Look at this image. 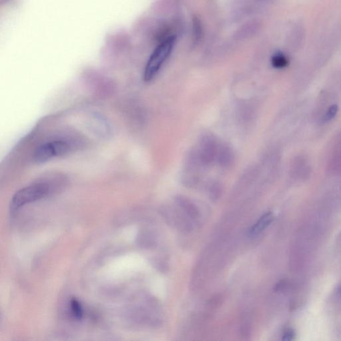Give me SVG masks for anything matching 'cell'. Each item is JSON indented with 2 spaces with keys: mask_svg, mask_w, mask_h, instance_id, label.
<instances>
[{
  "mask_svg": "<svg viewBox=\"0 0 341 341\" xmlns=\"http://www.w3.org/2000/svg\"><path fill=\"white\" fill-rule=\"evenodd\" d=\"M51 190V185L46 183H34L23 187L13 196L10 209L12 211H16L25 205L41 200L47 196Z\"/></svg>",
  "mask_w": 341,
  "mask_h": 341,
  "instance_id": "6da1fadb",
  "label": "cell"
},
{
  "mask_svg": "<svg viewBox=\"0 0 341 341\" xmlns=\"http://www.w3.org/2000/svg\"><path fill=\"white\" fill-rule=\"evenodd\" d=\"M304 38H305V31L303 26L299 24L296 25L291 33V44L296 47V48H298L303 44Z\"/></svg>",
  "mask_w": 341,
  "mask_h": 341,
  "instance_id": "ba28073f",
  "label": "cell"
},
{
  "mask_svg": "<svg viewBox=\"0 0 341 341\" xmlns=\"http://www.w3.org/2000/svg\"><path fill=\"white\" fill-rule=\"evenodd\" d=\"M273 221V215L272 213L269 212V213H265L256 223L255 226H252L250 228V231H249V235L253 237V236L261 233L269 225L272 224Z\"/></svg>",
  "mask_w": 341,
  "mask_h": 341,
  "instance_id": "52a82bcc",
  "label": "cell"
},
{
  "mask_svg": "<svg viewBox=\"0 0 341 341\" xmlns=\"http://www.w3.org/2000/svg\"><path fill=\"white\" fill-rule=\"evenodd\" d=\"M340 293H341V289H340Z\"/></svg>",
  "mask_w": 341,
  "mask_h": 341,
  "instance_id": "5bb4252c",
  "label": "cell"
},
{
  "mask_svg": "<svg viewBox=\"0 0 341 341\" xmlns=\"http://www.w3.org/2000/svg\"><path fill=\"white\" fill-rule=\"evenodd\" d=\"M70 308H71V313L72 315L77 319H81L82 318L84 311L82 305L79 303L78 300L76 299H72L70 302Z\"/></svg>",
  "mask_w": 341,
  "mask_h": 341,
  "instance_id": "30bf717a",
  "label": "cell"
},
{
  "mask_svg": "<svg viewBox=\"0 0 341 341\" xmlns=\"http://www.w3.org/2000/svg\"><path fill=\"white\" fill-rule=\"evenodd\" d=\"M339 107L336 104H333L329 106L327 110V112L323 115L322 117V121L324 123H327L329 121L333 120V119L338 114Z\"/></svg>",
  "mask_w": 341,
  "mask_h": 341,
  "instance_id": "8fae6325",
  "label": "cell"
},
{
  "mask_svg": "<svg viewBox=\"0 0 341 341\" xmlns=\"http://www.w3.org/2000/svg\"><path fill=\"white\" fill-rule=\"evenodd\" d=\"M221 187L218 184H214L210 190V195H211V198L214 201H217L218 200L221 195Z\"/></svg>",
  "mask_w": 341,
  "mask_h": 341,
  "instance_id": "7c38bea8",
  "label": "cell"
},
{
  "mask_svg": "<svg viewBox=\"0 0 341 341\" xmlns=\"http://www.w3.org/2000/svg\"><path fill=\"white\" fill-rule=\"evenodd\" d=\"M175 41H176L175 37H169L158 45L151 55L145 66L144 74H143V79L145 82H150L158 74L162 66L170 55L174 46Z\"/></svg>",
  "mask_w": 341,
  "mask_h": 341,
  "instance_id": "7a4b0ae2",
  "label": "cell"
},
{
  "mask_svg": "<svg viewBox=\"0 0 341 341\" xmlns=\"http://www.w3.org/2000/svg\"><path fill=\"white\" fill-rule=\"evenodd\" d=\"M219 147L216 138L213 135L205 134L203 136L197 152L201 164L204 166L211 165L217 159Z\"/></svg>",
  "mask_w": 341,
  "mask_h": 341,
  "instance_id": "277c9868",
  "label": "cell"
},
{
  "mask_svg": "<svg viewBox=\"0 0 341 341\" xmlns=\"http://www.w3.org/2000/svg\"><path fill=\"white\" fill-rule=\"evenodd\" d=\"M176 204L181 207V209L187 214L188 216L192 219H197L200 217V211L196 206L190 202L185 197L178 196L176 198Z\"/></svg>",
  "mask_w": 341,
  "mask_h": 341,
  "instance_id": "8992f818",
  "label": "cell"
},
{
  "mask_svg": "<svg viewBox=\"0 0 341 341\" xmlns=\"http://www.w3.org/2000/svg\"><path fill=\"white\" fill-rule=\"evenodd\" d=\"M295 336H296V333H295L294 330L289 328V329H287L284 331L282 340L284 341H291L294 339Z\"/></svg>",
  "mask_w": 341,
  "mask_h": 341,
  "instance_id": "4fadbf2b",
  "label": "cell"
},
{
  "mask_svg": "<svg viewBox=\"0 0 341 341\" xmlns=\"http://www.w3.org/2000/svg\"><path fill=\"white\" fill-rule=\"evenodd\" d=\"M70 148L69 143L64 140L47 142L37 148L34 154L35 161L38 163H45L51 159L65 156Z\"/></svg>",
  "mask_w": 341,
  "mask_h": 341,
  "instance_id": "3957f363",
  "label": "cell"
},
{
  "mask_svg": "<svg viewBox=\"0 0 341 341\" xmlns=\"http://www.w3.org/2000/svg\"><path fill=\"white\" fill-rule=\"evenodd\" d=\"M272 64L276 69H283L289 65V59L282 52H276L273 55Z\"/></svg>",
  "mask_w": 341,
  "mask_h": 341,
  "instance_id": "9c48e42d",
  "label": "cell"
},
{
  "mask_svg": "<svg viewBox=\"0 0 341 341\" xmlns=\"http://www.w3.org/2000/svg\"><path fill=\"white\" fill-rule=\"evenodd\" d=\"M219 165L224 168H229L235 161V156L232 149L227 145H219L217 157Z\"/></svg>",
  "mask_w": 341,
  "mask_h": 341,
  "instance_id": "5b68a950",
  "label": "cell"
}]
</instances>
